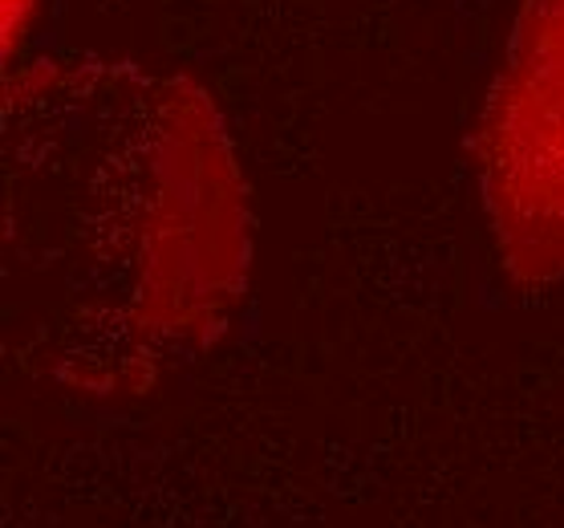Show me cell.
<instances>
[{"label": "cell", "mask_w": 564, "mask_h": 528, "mask_svg": "<svg viewBox=\"0 0 564 528\" xmlns=\"http://www.w3.org/2000/svg\"><path fill=\"white\" fill-rule=\"evenodd\" d=\"M4 139L62 219L74 358L139 378L216 346L245 301L252 216L199 82L94 53L45 57L9 78Z\"/></svg>", "instance_id": "6da1fadb"}, {"label": "cell", "mask_w": 564, "mask_h": 528, "mask_svg": "<svg viewBox=\"0 0 564 528\" xmlns=\"http://www.w3.org/2000/svg\"><path fill=\"white\" fill-rule=\"evenodd\" d=\"M479 200L508 281L564 277V0H524L471 139Z\"/></svg>", "instance_id": "7a4b0ae2"}, {"label": "cell", "mask_w": 564, "mask_h": 528, "mask_svg": "<svg viewBox=\"0 0 564 528\" xmlns=\"http://www.w3.org/2000/svg\"><path fill=\"white\" fill-rule=\"evenodd\" d=\"M29 9H33V0H9V17H13V25H9V41L17 37V29H25Z\"/></svg>", "instance_id": "3957f363"}]
</instances>
